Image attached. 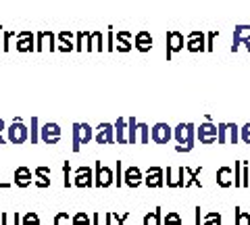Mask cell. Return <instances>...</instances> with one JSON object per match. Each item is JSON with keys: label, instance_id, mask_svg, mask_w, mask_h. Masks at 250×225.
Returning <instances> with one entry per match:
<instances>
[{"label": "cell", "instance_id": "cell-3", "mask_svg": "<svg viewBox=\"0 0 250 225\" xmlns=\"http://www.w3.org/2000/svg\"><path fill=\"white\" fill-rule=\"evenodd\" d=\"M94 142L98 146L115 144V125L113 123H100V125L94 129Z\"/></svg>", "mask_w": 250, "mask_h": 225}, {"label": "cell", "instance_id": "cell-12", "mask_svg": "<svg viewBox=\"0 0 250 225\" xmlns=\"http://www.w3.org/2000/svg\"><path fill=\"white\" fill-rule=\"evenodd\" d=\"M40 138H42V142L48 144V146L59 144V140H61V127L57 125V123H46V125L40 129Z\"/></svg>", "mask_w": 250, "mask_h": 225}, {"label": "cell", "instance_id": "cell-46", "mask_svg": "<svg viewBox=\"0 0 250 225\" xmlns=\"http://www.w3.org/2000/svg\"><path fill=\"white\" fill-rule=\"evenodd\" d=\"M54 225H71V219H69L67 213H59L54 217Z\"/></svg>", "mask_w": 250, "mask_h": 225}, {"label": "cell", "instance_id": "cell-6", "mask_svg": "<svg viewBox=\"0 0 250 225\" xmlns=\"http://www.w3.org/2000/svg\"><path fill=\"white\" fill-rule=\"evenodd\" d=\"M186 48H188V52H205L207 50V36H205V32L194 29V32L188 34Z\"/></svg>", "mask_w": 250, "mask_h": 225}, {"label": "cell", "instance_id": "cell-33", "mask_svg": "<svg viewBox=\"0 0 250 225\" xmlns=\"http://www.w3.org/2000/svg\"><path fill=\"white\" fill-rule=\"evenodd\" d=\"M75 38H77V44H75V48H77V50H88L90 32H77V34H75Z\"/></svg>", "mask_w": 250, "mask_h": 225}, {"label": "cell", "instance_id": "cell-45", "mask_svg": "<svg viewBox=\"0 0 250 225\" xmlns=\"http://www.w3.org/2000/svg\"><path fill=\"white\" fill-rule=\"evenodd\" d=\"M23 225H40V217L36 213H27L23 217Z\"/></svg>", "mask_w": 250, "mask_h": 225}, {"label": "cell", "instance_id": "cell-14", "mask_svg": "<svg viewBox=\"0 0 250 225\" xmlns=\"http://www.w3.org/2000/svg\"><path fill=\"white\" fill-rule=\"evenodd\" d=\"M115 48L119 50V52H129L131 48H134V34L127 32V29H121V32H117Z\"/></svg>", "mask_w": 250, "mask_h": 225}, {"label": "cell", "instance_id": "cell-4", "mask_svg": "<svg viewBox=\"0 0 250 225\" xmlns=\"http://www.w3.org/2000/svg\"><path fill=\"white\" fill-rule=\"evenodd\" d=\"M184 44H186V40H184L182 32H177V29H171V32H167V61L173 59L177 52H182Z\"/></svg>", "mask_w": 250, "mask_h": 225}, {"label": "cell", "instance_id": "cell-26", "mask_svg": "<svg viewBox=\"0 0 250 225\" xmlns=\"http://www.w3.org/2000/svg\"><path fill=\"white\" fill-rule=\"evenodd\" d=\"M138 142V121L134 117L127 119V144L134 146Z\"/></svg>", "mask_w": 250, "mask_h": 225}, {"label": "cell", "instance_id": "cell-22", "mask_svg": "<svg viewBox=\"0 0 250 225\" xmlns=\"http://www.w3.org/2000/svg\"><path fill=\"white\" fill-rule=\"evenodd\" d=\"M38 50H44V48H54V34L52 32H40L38 34Z\"/></svg>", "mask_w": 250, "mask_h": 225}, {"label": "cell", "instance_id": "cell-35", "mask_svg": "<svg viewBox=\"0 0 250 225\" xmlns=\"http://www.w3.org/2000/svg\"><path fill=\"white\" fill-rule=\"evenodd\" d=\"M217 144H228V123L217 125Z\"/></svg>", "mask_w": 250, "mask_h": 225}, {"label": "cell", "instance_id": "cell-51", "mask_svg": "<svg viewBox=\"0 0 250 225\" xmlns=\"http://www.w3.org/2000/svg\"><path fill=\"white\" fill-rule=\"evenodd\" d=\"M2 129H4V121H2V119H0V146H2V144L6 142V140L2 138Z\"/></svg>", "mask_w": 250, "mask_h": 225}, {"label": "cell", "instance_id": "cell-40", "mask_svg": "<svg viewBox=\"0 0 250 225\" xmlns=\"http://www.w3.org/2000/svg\"><path fill=\"white\" fill-rule=\"evenodd\" d=\"M82 150V140H80V123H73V152Z\"/></svg>", "mask_w": 250, "mask_h": 225}, {"label": "cell", "instance_id": "cell-21", "mask_svg": "<svg viewBox=\"0 0 250 225\" xmlns=\"http://www.w3.org/2000/svg\"><path fill=\"white\" fill-rule=\"evenodd\" d=\"M88 50H92V52H103L104 50V38L100 32H90Z\"/></svg>", "mask_w": 250, "mask_h": 225}, {"label": "cell", "instance_id": "cell-53", "mask_svg": "<svg viewBox=\"0 0 250 225\" xmlns=\"http://www.w3.org/2000/svg\"><path fill=\"white\" fill-rule=\"evenodd\" d=\"M244 48H246V50L250 52V42H244Z\"/></svg>", "mask_w": 250, "mask_h": 225}, {"label": "cell", "instance_id": "cell-5", "mask_svg": "<svg viewBox=\"0 0 250 225\" xmlns=\"http://www.w3.org/2000/svg\"><path fill=\"white\" fill-rule=\"evenodd\" d=\"M196 138L200 140V144L210 146L217 142V125L213 121H205L200 123V127H196Z\"/></svg>", "mask_w": 250, "mask_h": 225}, {"label": "cell", "instance_id": "cell-9", "mask_svg": "<svg viewBox=\"0 0 250 225\" xmlns=\"http://www.w3.org/2000/svg\"><path fill=\"white\" fill-rule=\"evenodd\" d=\"M165 182H167V188H184L186 184V169L184 167H167L165 171Z\"/></svg>", "mask_w": 250, "mask_h": 225}, {"label": "cell", "instance_id": "cell-50", "mask_svg": "<svg viewBox=\"0 0 250 225\" xmlns=\"http://www.w3.org/2000/svg\"><path fill=\"white\" fill-rule=\"evenodd\" d=\"M92 225H106V213H104V215L94 213V215H92Z\"/></svg>", "mask_w": 250, "mask_h": 225}, {"label": "cell", "instance_id": "cell-28", "mask_svg": "<svg viewBox=\"0 0 250 225\" xmlns=\"http://www.w3.org/2000/svg\"><path fill=\"white\" fill-rule=\"evenodd\" d=\"M142 225H163V217H161V208H154L152 213H146Z\"/></svg>", "mask_w": 250, "mask_h": 225}, {"label": "cell", "instance_id": "cell-17", "mask_svg": "<svg viewBox=\"0 0 250 225\" xmlns=\"http://www.w3.org/2000/svg\"><path fill=\"white\" fill-rule=\"evenodd\" d=\"M115 142L117 144H127V119L119 117L115 125Z\"/></svg>", "mask_w": 250, "mask_h": 225}, {"label": "cell", "instance_id": "cell-19", "mask_svg": "<svg viewBox=\"0 0 250 225\" xmlns=\"http://www.w3.org/2000/svg\"><path fill=\"white\" fill-rule=\"evenodd\" d=\"M233 184V171L229 167H221L217 171V185H221V188H229Z\"/></svg>", "mask_w": 250, "mask_h": 225}, {"label": "cell", "instance_id": "cell-54", "mask_svg": "<svg viewBox=\"0 0 250 225\" xmlns=\"http://www.w3.org/2000/svg\"><path fill=\"white\" fill-rule=\"evenodd\" d=\"M0 185H2V188H4V185H6V184H0Z\"/></svg>", "mask_w": 250, "mask_h": 225}, {"label": "cell", "instance_id": "cell-42", "mask_svg": "<svg viewBox=\"0 0 250 225\" xmlns=\"http://www.w3.org/2000/svg\"><path fill=\"white\" fill-rule=\"evenodd\" d=\"M40 129H38V119L36 117H31V129H29V140H31V144H36L38 140H40Z\"/></svg>", "mask_w": 250, "mask_h": 225}, {"label": "cell", "instance_id": "cell-34", "mask_svg": "<svg viewBox=\"0 0 250 225\" xmlns=\"http://www.w3.org/2000/svg\"><path fill=\"white\" fill-rule=\"evenodd\" d=\"M202 225H223L221 213H207L205 219H202Z\"/></svg>", "mask_w": 250, "mask_h": 225}, {"label": "cell", "instance_id": "cell-11", "mask_svg": "<svg viewBox=\"0 0 250 225\" xmlns=\"http://www.w3.org/2000/svg\"><path fill=\"white\" fill-rule=\"evenodd\" d=\"M171 138H173V129H171L167 123H156L150 129V140L156 144H167Z\"/></svg>", "mask_w": 250, "mask_h": 225}, {"label": "cell", "instance_id": "cell-29", "mask_svg": "<svg viewBox=\"0 0 250 225\" xmlns=\"http://www.w3.org/2000/svg\"><path fill=\"white\" fill-rule=\"evenodd\" d=\"M127 219H129V213H121V215L106 213V225H125Z\"/></svg>", "mask_w": 250, "mask_h": 225}, {"label": "cell", "instance_id": "cell-16", "mask_svg": "<svg viewBox=\"0 0 250 225\" xmlns=\"http://www.w3.org/2000/svg\"><path fill=\"white\" fill-rule=\"evenodd\" d=\"M134 48L140 50V52H148L152 48V36L150 32H146V29H142V32H138L134 36Z\"/></svg>", "mask_w": 250, "mask_h": 225}, {"label": "cell", "instance_id": "cell-41", "mask_svg": "<svg viewBox=\"0 0 250 225\" xmlns=\"http://www.w3.org/2000/svg\"><path fill=\"white\" fill-rule=\"evenodd\" d=\"M163 225H182V217H179V213H167Z\"/></svg>", "mask_w": 250, "mask_h": 225}, {"label": "cell", "instance_id": "cell-36", "mask_svg": "<svg viewBox=\"0 0 250 225\" xmlns=\"http://www.w3.org/2000/svg\"><path fill=\"white\" fill-rule=\"evenodd\" d=\"M0 225H19V215L17 213H4V215H0Z\"/></svg>", "mask_w": 250, "mask_h": 225}, {"label": "cell", "instance_id": "cell-47", "mask_svg": "<svg viewBox=\"0 0 250 225\" xmlns=\"http://www.w3.org/2000/svg\"><path fill=\"white\" fill-rule=\"evenodd\" d=\"M217 36H219L217 29H213V32H208V36H207V52L213 50V44H215V40H217Z\"/></svg>", "mask_w": 250, "mask_h": 225}, {"label": "cell", "instance_id": "cell-49", "mask_svg": "<svg viewBox=\"0 0 250 225\" xmlns=\"http://www.w3.org/2000/svg\"><path fill=\"white\" fill-rule=\"evenodd\" d=\"M115 182H117V188L123 185V165L117 161V173H115Z\"/></svg>", "mask_w": 250, "mask_h": 225}, {"label": "cell", "instance_id": "cell-2", "mask_svg": "<svg viewBox=\"0 0 250 225\" xmlns=\"http://www.w3.org/2000/svg\"><path fill=\"white\" fill-rule=\"evenodd\" d=\"M94 185L96 188H111V185L115 184V171L111 167H104L100 165V161L96 163V167H94Z\"/></svg>", "mask_w": 250, "mask_h": 225}, {"label": "cell", "instance_id": "cell-38", "mask_svg": "<svg viewBox=\"0 0 250 225\" xmlns=\"http://www.w3.org/2000/svg\"><path fill=\"white\" fill-rule=\"evenodd\" d=\"M242 188H250V165L242 161Z\"/></svg>", "mask_w": 250, "mask_h": 225}, {"label": "cell", "instance_id": "cell-23", "mask_svg": "<svg viewBox=\"0 0 250 225\" xmlns=\"http://www.w3.org/2000/svg\"><path fill=\"white\" fill-rule=\"evenodd\" d=\"M186 169V184H184V188H192V185H200V171L202 169H190V167H184Z\"/></svg>", "mask_w": 250, "mask_h": 225}, {"label": "cell", "instance_id": "cell-24", "mask_svg": "<svg viewBox=\"0 0 250 225\" xmlns=\"http://www.w3.org/2000/svg\"><path fill=\"white\" fill-rule=\"evenodd\" d=\"M59 42H61L59 50H62V52L75 50V44H73V34H71V32H61V34H59Z\"/></svg>", "mask_w": 250, "mask_h": 225}, {"label": "cell", "instance_id": "cell-1", "mask_svg": "<svg viewBox=\"0 0 250 225\" xmlns=\"http://www.w3.org/2000/svg\"><path fill=\"white\" fill-rule=\"evenodd\" d=\"M173 138H175V150L177 152H190L196 142V125L194 123H179L173 129Z\"/></svg>", "mask_w": 250, "mask_h": 225}, {"label": "cell", "instance_id": "cell-13", "mask_svg": "<svg viewBox=\"0 0 250 225\" xmlns=\"http://www.w3.org/2000/svg\"><path fill=\"white\" fill-rule=\"evenodd\" d=\"M73 185L77 188H92L94 185V171L92 167H80L75 171V177H73Z\"/></svg>", "mask_w": 250, "mask_h": 225}, {"label": "cell", "instance_id": "cell-18", "mask_svg": "<svg viewBox=\"0 0 250 225\" xmlns=\"http://www.w3.org/2000/svg\"><path fill=\"white\" fill-rule=\"evenodd\" d=\"M31 180H34V177H31V171L27 167H19L17 171H15V184H17L19 188H27Z\"/></svg>", "mask_w": 250, "mask_h": 225}, {"label": "cell", "instance_id": "cell-10", "mask_svg": "<svg viewBox=\"0 0 250 225\" xmlns=\"http://www.w3.org/2000/svg\"><path fill=\"white\" fill-rule=\"evenodd\" d=\"M123 184L127 185V188H140V185L144 184V173H142V169L140 167H127L123 171Z\"/></svg>", "mask_w": 250, "mask_h": 225}, {"label": "cell", "instance_id": "cell-43", "mask_svg": "<svg viewBox=\"0 0 250 225\" xmlns=\"http://www.w3.org/2000/svg\"><path fill=\"white\" fill-rule=\"evenodd\" d=\"M240 140L244 142L246 146H250V123H246V125L240 127Z\"/></svg>", "mask_w": 250, "mask_h": 225}, {"label": "cell", "instance_id": "cell-30", "mask_svg": "<svg viewBox=\"0 0 250 225\" xmlns=\"http://www.w3.org/2000/svg\"><path fill=\"white\" fill-rule=\"evenodd\" d=\"M138 142L140 144L150 142V127H148L146 123H140V121H138Z\"/></svg>", "mask_w": 250, "mask_h": 225}, {"label": "cell", "instance_id": "cell-31", "mask_svg": "<svg viewBox=\"0 0 250 225\" xmlns=\"http://www.w3.org/2000/svg\"><path fill=\"white\" fill-rule=\"evenodd\" d=\"M228 142L236 146L240 142V127L236 123H228Z\"/></svg>", "mask_w": 250, "mask_h": 225}, {"label": "cell", "instance_id": "cell-25", "mask_svg": "<svg viewBox=\"0 0 250 225\" xmlns=\"http://www.w3.org/2000/svg\"><path fill=\"white\" fill-rule=\"evenodd\" d=\"M36 185L38 188H48L50 185V171L46 167H38L36 169Z\"/></svg>", "mask_w": 250, "mask_h": 225}, {"label": "cell", "instance_id": "cell-32", "mask_svg": "<svg viewBox=\"0 0 250 225\" xmlns=\"http://www.w3.org/2000/svg\"><path fill=\"white\" fill-rule=\"evenodd\" d=\"M233 223H236V225H250V215L242 211L240 206H236V213H233Z\"/></svg>", "mask_w": 250, "mask_h": 225}, {"label": "cell", "instance_id": "cell-44", "mask_svg": "<svg viewBox=\"0 0 250 225\" xmlns=\"http://www.w3.org/2000/svg\"><path fill=\"white\" fill-rule=\"evenodd\" d=\"M62 173H65V188H71L73 180H71V165H69V163L62 165Z\"/></svg>", "mask_w": 250, "mask_h": 225}, {"label": "cell", "instance_id": "cell-39", "mask_svg": "<svg viewBox=\"0 0 250 225\" xmlns=\"http://www.w3.org/2000/svg\"><path fill=\"white\" fill-rule=\"evenodd\" d=\"M233 185L242 188V161L233 163Z\"/></svg>", "mask_w": 250, "mask_h": 225}, {"label": "cell", "instance_id": "cell-20", "mask_svg": "<svg viewBox=\"0 0 250 225\" xmlns=\"http://www.w3.org/2000/svg\"><path fill=\"white\" fill-rule=\"evenodd\" d=\"M17 48H19L21 52L34 50V34H31V32H23V34H19V38H17Z\"/></svg>", "mask_w": 250, "mask_h": 225}, {"label": "cell", "instance_id": "cell-48", "mask_svg": "<svg viewBox=\"0 0 250 225\" xmlns=\"http://www.w3.org/2000/svg\"><path fill=\"white\" fill-rule=\"evenodd\" d=\"M106 50H115V32H113V27H108V34H106V46H104Z\"/></svg>", "mask_w": 250, "mask_h": 225}, {"label": "cell", "instance_id": "cell-27", "mask_svg": "<svg viewBox=\"0 0 250 225\" xmlns=\"http://www.w3.org/2000/svg\"><path fill=\"white\" fill-rule=\"evenodd\" d=\"M80 140H82V146H85L94 140V129L88 125V123H80Z\"/></svg>", "mask_w": 250, "mask_h": 225}, {"label": "cell", "instance_id": "cell-37", "mask_svg": "<svg viewBox=\"0 0 250 225\" xmlns=\"http://www.w3.org/2000/svg\"><path fill=\"white\" fill-rule=\"evenodd\" d=\"M71 225H92V217L88 213H75Z\"/></svg>", "mask_w": 250, "mask_h": 225}, {"label": "cell", "instance_id": "cell-8", "mask_svg": "<svg viewBox=\"0 0 250 225\" xmlns=\"http://www.w3.org/2000/svg\"><path fill=\"white\" fill-rule=\"evenodd\" d=\"M144 184L148 188H163L165 185V169L148 167V171L144 173Z\"/></svg>", "mask_w": 250, "mask_h": 225}, {"label": "cell", "instance_id": "cell-52", "mask_svg": "<svg viewBox=\"0 0 250 225\" xmlns=\"http://www.w3.org/2000/svg\"><path fill=\"white\" fill-rule=\"evenodd\" d=\"M196 225H200V206H196Z\"/></svg>", "mask_w": 250, "mask_h": 225}, {"label": "cell", "instance_id": "cell-15", "mask_svg": "<svg viewBox=\"0 0 250 225\" xmlns=\"http://www.w3.org/2000/svg\"><path fill=\"white\" fill-rule=\"evenodd\" d=\"M244 42H250V25H236V27H233L231 52H236Z\"/></svg>", "mask_w": 250, "mask_h": 225}, {"label": "cell", "instance_id": "cell-7", "mask_svg": "<svg viewBox=\"0 0 250 225\" xmlns=\"http://www.w3.org/2000/svg\"><path fill=\"white\" fill-rule=\"evenodd\" d=\"M6 131H9V142H13V144H25L29 140V131L23 125L21 119H15Z\"/></svg>", "mask_w": 250, "mask_h": 225}]
</instances>
